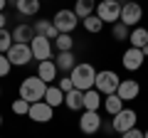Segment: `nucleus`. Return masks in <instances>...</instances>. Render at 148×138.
Here are the masks:
<instances>
[{"label": "nucleus", "mask_w": 148, "mask_h": 138, "mask_svg": "<svg viewBox=\"0 0 148 138\" xmlns=\"http://www.w3.org/2000/svg\"><path fill=\"white\" fill-rule=\"evenodd\" d=\"M69 79H72L74 89H79V91H89V89H94L96 69L91 67L89 62H79V64H74V69H72V74H69Z\"/></svg>", "instance_id": "1"}, {"label": "nucleus", "mask_w": 148, "mask_h": 138, "mask_svg": "<svg viewBox=\"0 0 148 138\" xmlns=\"http://www.w3.org/2000/svg\"><path fill=\"white\" fill-rule=\"evenodd\" d=\"M49 84H45L40 77H27L20 84V99H25L27 104H35V101H45V91Z\"/></svg>", "instance_id": "2"}, {"label": "nucleus", "mask_w": 148, "mask_h": 138, "mask_svg": "<svg viewBox=\"0 0 148 138\" xmlns=\"http://www.w3.org/2000/svg\"><path fill=\"white\" fill-rule=\"evenodd\" d=\"M119 84H121V79H119V74H116V72H111V69H101V72H96V81H94V89L99 91L101 96L116 94Z\"/></svg>", "instance_id": "3"}, {"label": "nucleus", "mask_w": 148, "mask_h": 138, "mask_svg": "<svg viewBox=\"0 0 148 138\" xmlns=\"http://www.w3.org/2000/svg\"><path fill=\"white\" fill-rule=\"evenodd\" d=\"M96 17H99L101 22H119L121 20V3H114V0H101V3H96Z\"/></svg>", "instance_id": "4"}, {"label": "nucleus", "mask_w": 148, "mask_h": 138, "mask_svg": "<svg viewBox=\"0 0 148 138\" xmlns=\"http://www.w3.org/2000/svg\"><path fill=\"white\" fill-rule=\"evenodd\" d=\"M143 20V8L138 5L136 0H128V3H123L121 5V20L126 27H138V22Z\"/></svg>", "instance_id": "5"}, {"label": "nucleus", "mask_w": 148, "mask_h": 138, "mask_svg": "<svg viewBox=\"0 0 148 138\" xmlns=\"http://www.w3.org/2000/svg\"><path fill=\"white\" fill-rule=\"evenodd\" d=\"M136 121H138V116H136L133 109H121L116 116L111 118V126H114L116 133H126V131H131V128H136Z\"/></svg>", "instance_id": "6"}, {"label": "nucleus", "mask_w": 148, "mask_h": 138, "mask_svg": "<svg viewBox=\"0 0 148 138\" xmlns=\"http://www.w3.org/2000/svg\"><path fill=\"white\" fill-rule=\"evenodd\" d=\"M5 57L10 59V64H15V67H25V64H30L32 59H35L30 44H17V42H12V47L8 49Z\"/></svg>", "instance_id": "7"}, {"label": "nucleus", "mask_w": 148, "mask_h": 138, "mask_svg": "<svg viewBox=\"0 0 148 138\" xmlns=\"http://www.w3.org/2000/svg\"><path fill=\"white\" fill-rule=\"evenodd\" d=\"M77 22H79V17L74 15V10H59V12H54L52 25L57 27V32L72 35V32H74V27H77Z\"/></svg>", "instance_id": "8"}, {"label": "nucleus", "mask_w": 148, "mask_h": 138, "mask_svg": "<svg viewBox=\"0 0 148 138\" xmlns=\"http://www.w3.org/2000/svg\"><path fill=\"white\" fill-rule=\"evenodd\" d=\"M27 116H30L32 121H37V123H47V121H52L54 109L49 106V104H45V101H35V104H30Z\"/></svg>", "instance_id": "9"}, {"label": "nucleus", "mask_w": 148, "mask_h": 138, "mask_svg": "<svg viewBox=\"0 0 148 138\" xmlns=\"http://www.w3.org/2000/svg\"><path fill=\"white\" fill-rule=\"evenodd\" d=\"M30 49H32V57H35V59L45 62V59H49V57H52V40L35 35V40L30 42Z\"/></svg>", "instance_id": "10"}, {"label": "nucleus", "mask_w": 148, "mask_h": 138, "mask_svg": "<svg viewBox=\"0 0 148 138\" xmlns=\"http://www.w3.org/2000/svg\"><path fill=\"white\" fill-rule=\"evenodd\" d=\"M79 128H82V133H86V136H94V133L101 128L99 111H84L82 118H79Z\"/></svg>", "instance_id": "11"}, {"label": "nucleus", "mask_w": 148, "mask_h": 138, "mask_svg": "<svg viewBox=\"0 0 148 138\" xmlns=\"http://www.w3.org/2000/svg\"><path fill=\"white\" fill-rule=\"evenodd\" d=\"M143 62H146V57H143V52H141V49H136V47H128L126 52H123V57H121L123 69H128V72H136V69H141Z\"/></svg>", "instance_id": "12"}, {"label": "nucleus", "mask_w": 148, "mask_h": 138, "mask_svg": "<svg viewBox=\"0 0 148 138\" xmlns=\"http://www.w3.org/2000/svg\"><path fill=\"white\" fill-rule=\"evenodd\" d=\"M116 94H119V99L126 104V101H133L138 94H141V86H138V81H133V79H121Z\"/></svg>", "instance_id": "13"}, {"label": "nucleus", "mask_w": 148, "mask_h": 138, "mask_svg": "<svg viewBox=\"0 0 148 138\" xmlns=\"http://www.w3.org/2000/svg\"><path fill=\"white\" fill-rule=\"evenodd\" d=\"M57 74H59V69H57V64H54L52 59H45V62H40V67H37V77H40L45 84H54Z\"/></svg>", "instance_id": "14"}, {"label": "nucleus", "mask_w": 148, "mask_h": 138, "mask_svg": "<svg viewBox=\"0 0 148 138\" xmlns=\"http://www.w3.org/2000/svg\"><path fill=\"white\" fill-rule=\"evenodd\" d=\"M32 40H35V30H32V25H27V22H20V25L12 30V42H17V44H30Z\"/></svg>", "instance_id": "15"}, {"label": "nucleus", "mask_w": 148, "mask_h": 138, "mask_svg": "<svg viewBox=\"0 0 148 138\" xmlns=\"http://www.w3.org/2000/svg\"><path fill=\"white\" fill-rule=\"evenodd\" d=\"M64 106L72 109V111H82L84 109V91H79V89L67 91L64 94Z\"/></svg>", "instance_id": "16"}, {"label": "nucleus", "mask_w": 148, "mask_h": 138, "mask_svg": "<svg viewBox=\"0 0 148 138\" xmlns=\"http://www.w3.org/2000/svg\"><path fill=\"white\" fill-rule=\"evenodd\" d=\"M35 35H40V37H47V40H57V27L52 25V20H37L35 22Z\"/></svg>", "instance_id": "17"}, {"label": "nucleus", "mask_w": 148, "mask_h": 138, "mask_svg": "<svg viewBox=\"0 0 148 138\" xmlns=\"http://www.w3.org/2000/svg\"><path fill=\"white\" fill-rule=\"evenodd\" d=\"M45 104H49L52 109L62 106V104H64V91L59 89V86L49 84V86H47V91H45Z\"/></svg>", "instance_id": "18"}, {"label": "nucleus", "mask_w": 148, "mask_h": 138, "mask_svg": "<svg viewBox=\"0 0 148 138\" xmlns=\"http://www.w3.org/2000/svg\"><path fill=\"white\" fill-rule=\"evenodd\" d=\"M15 8H17V15L20 17H30V15L40 12V0H17Z\"/></svg>", "instance_id": "19"}, {"label": "nucleus", "mask_w": 148, "mask_h": 138, "mask_svg": "<svg viewBox=\"0 0 148 138\" xmlns=\"http://www.w3.org/2000/svg\"><path fill=\"white\" fill-rule=\"evenodd\" d=\"M101 104H104V96H101L96 89L84 91V111H99Z\"/></svg>", "instance_id": "20"}, {"label": "nucleus", "mask_w": 148, "mask_h": 138, "mask_svg": "<svg viewBox=\"0 0 148 138\" xmlns=\"http://www.w3.org/2000/svg\"><path fill=\"white\" fill-rule=\"evenodd\" d=\"M128 42H131V47L143 49L148 44V27H133V32L128 35Z\"/></svg>", "instance_id": "21"}, {"label": "nucleus", "mask_w": 148, "mask_h": 138, "mask_svg": "<svg viewBox=\"0 0 148 138\" xmlns=\"http://www.w3.org/2000/svg\"><path fill=\"white\" fill-rule=\"evenodd\" d=\"M94 10H96V0H77L74 3V15L79 17V20L94 15Z\"/></svg>", "instance_id": "22"}, {"label": "nucleus", "mask_w": 148, "mask_h": 138, "mask_svg": "<svg viewBox=\"0 0 148 138\" xmlns=\"http://www.w3.org/2000/svg\"><path fill=\"white\" fill-rule=\"evenodd\" d=\"M54 64H57L59 72H72L74 69V52H57V57H54Z\"/></svg>", "instance_id": "23"}, {"label": "nucleus", "mask_w": 148, "mask_h": 138, "mask_svg": "<svg viewBox=\"0 0 148 138\" xmlns=\"http://www.w3.org/2000/svg\"><path fill=\"white\" fill-rule=\"evenodd\" d=\"M104 109H106L109 116H116V113L123 109V101L119 99V94H109V96H104Z\"/></svg>", "instance_id": "24"}, {"label": "nucleus", "mask_w": 148, "mask_h": 138, "mask_svg": "<svg viewBox=\"0 0 148 138\" xmlns=\"http://www.w3.org/2000/svg\"><path fill=\"white\" fill-rule=\"evenodd\" d=\"M128 35H131V27H126L123 22H114V25H111V37L116 40V42L128 40Z\"/></svg>", "instance_id": "25"}, {"label": "nucleus", "mask_w": 148, "mask_h": 138, "mask_svg": "<svg viewBox=\"0 0 148 138\" xmlns=\"http://www.w3.org/2000/svg\"><path fill=\"white\" fill-rule=\"evenodd\" d=\"M54 47H57L59 52H72V47H74V37H72V35H64V32H59L57 40H54Z\"/></svg>", "instance_id": "26"}, {"label": "nucleus", "mask_w": 148, "mask_h": 138, "mask_svg": "<svg viewBox=\"0 0 148 138\" xmlns=\"http://www.w3.org/2000/svg\"><path fill=\"white\" fill-rule=\"evenodd\" d=\"M82 22H84V30H86V32H94V35L104 30V22H101L96 15H89V17H84Z\"/></svg>", "instance_id": "27"}, {"label": "nucleus", "mask_w": 148, "mask_h": 138, "mask_svg": "<svg viewBox=\"0 0 148 138\" xmlns=\"http://www.w3.org/2000/svg\"><path fill=\"white\" fill-rule=\"evenodd\" d=\"M10 47H12V32L0 30V54H8Z\"/></svg>", "instance_id": "28"}, {"label": "nucleus", "mask_w": 148, "mask_h": 138, "mask_svg": "<svg viewBox=\"0 0 148 138\" xmlns=\"http://www.w3.org/2000/svg\"><path fill=\"white\" fill-rule=\"evenodd\" d=\"M27 111H30V104H27L25 99H15V101H12V113H17V116H27Z\"/></svg>", "instance_id": "29"}, {"label": "nucleus", "mask_w": 148, "mask_h": 138, "mask_svg": "<svg viewBox=\"0 0 148 138\" xmlns=\"http://www.w3.org/2000/svg\"><path fill=\"white\" fill-rule=\"evenodd\" d=\"M10 69H12L10 59H8L5 54H0V77H8V74H10Z\"/></svg>", "instance_id": "30"}, {"label": "nucleus", "mask_w": 148, "mask_h": 138, "mask_svg": "<svg viewBox=\"0 0 148 138\" xmlns=\"http://www.w3.org/2000/svg\"><path fill=\"white\" fill-rule=\"evenodd\" d=\"M57 86H59V89L64 91V94H67V91H72V89H74V84H72V79H69V77H62V79H59V84H57Z\"/></svg>", "instance_id": "31"}, {"label": "nucleus", "mask_w": 148, "mask_h": 138, "mask_svg": "<svg viewBox=\"0 0 148 138\" xmlns=\"http://www.w3.org/2000/svg\"><path fill=\"white\" fill-rule=\"evenodd\" d=\"M121 138H143V131H138V128H131V131L121 133Z\"/></svg>", "instance_id": "32"}, {"label": "nucleus", "mask_w": 148, "mask_h": 138, "mask_svg": "<svg viewBox=\"0 0 148 138\" xmlns=\"http://www.w3.org/2000/svg\"><path fill=\"white\" fill-rule=\"evenodd\" d=\"M5 22H8V17H5V12H0V30H5Z\"/></svg>", "instance_id": "33"}, {"label": "nucleus", "mask_w": 148, "mask_h": 138, "mask_svg": "<svg viewBox=\"0 0 148 138\" xmlns=\"http://www.w3.org/2000/svg\"><path fill=\"white\" fill-rule=\"evenodd\" d=\"M5 5H8V0H0V12L5 10Z\"/></svg>", "instance_id": "34"}, {"label": "nucleus", "mask_w": 148, "mask_h": 138, "mask_svg": "<svg viewBox=\"0 0 148 138\" xmlns=\"http://www.w3.org/2000/svg\"><path fill=\"white\" fill-rule=\"evenodd\" d=\"M141 52H143V57H148V44H146V47L141 49Z\"/></svg>", "instance_id": "35"}, {"label": "nucleus", "mask_w": 148, "mask_h": 138, "mask_svg": "<svg viewBox=\"0 0 148 138\" xmlns=\"http://www.w3.org/2000/svg\"><path fill=\"white\" fill-rule=\"evenodd\" d=\"M143 138H148V131H143Z\"/></svg>", "instance_id": "36"}, {"label": "nucleus", "mask_w": 148, "mask_h": 138, "mask_svg": "<svg viewBox=\"0 0 148 138\" xmlns=\"http://www.w3.org/2000/svg\"><path fill=\"white\" fill-rule=\"evenodd\" d=\"M8 3H12V5H15V3H17V0H8Z\"/></svg>", "instance_id": "37"}, {"label": "nucleus", "mask_w": 148, "mask_h": 138, "mask_svg": "<svg viewBox=\"0 0 148 138\" xmlns=\"http://www.w3.org/2000/svg\"><path fill=\"white\" fill-rule=\"evenodd\" d=\"M0 126H3V116H0Z\"/></svg>", "instance_id": "38"}, {"label": "nucleus", "mask_w": 148, "mask_h": 138, "mask_svg": "<svg viewBox=\"0 0 148 138\" xmlns=\"http://www.w3.org/2000/svg\"><path fill=\"white\" fill-rule=\"evenodd\" d=\"M114 3H121V0H114Z\"/></svg>", "instance_id": "39"}, {"label": "nucleus", "mask_w": 148, "mask_h": 138, "mask_svg": "<svg viewBox=\"0 0 148 138\" xmlns=\"http://www.w3.org/2000/svg\"><path fill=\"white\" fill-rule=\"evenodd\" d=\"M0 96H3V89H0Z\"/></svg>", "instance_id": "40"}]
</instances>
